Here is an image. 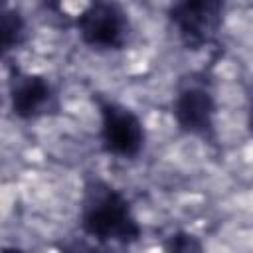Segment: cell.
Wrapping results in <instances>:
<instances>
[{"instance_id":"1","label":"cell","mask_w":253,"mask_h":253,"mask_svg":"<svg viewBox=\"0 0 253 253\" xmlns=\"http://www.w3.org/2000/svg\"><path fill=\"white\" fill-rule=\"evenodd\" d=\"M79 225L103 245H130L142 235L128 198L103 178H87L79 200Z\"/></svg>"},{"instance_id":"2","label":"cell","mask_w":253,"mask_h":253,"mask_svg":"<svg viewBox=\"0 0 253 253\" xmlns=\"http://www.w3.org/2000/svg\"><path fill=\"white\" fill-rule=\"evenodd\" d=\"M172 117L182 132L208 144L217 142V101L206 75H192L178 85Z\"/></svg>"},{"instance_id":"3","label":"cell","mask_w":253,"mask_h":253,"mask_svg":"<svg viewBox=\"0 0 253 253\" xmlns=\"http://www.w3.org/2000/svg\"><path fill=\"white\" fill-rule=\"evenodd\" d=\"M99 113V140L103 150L117 160H134L146 142V130L140 117L119 101L93 97Z\"/></svg>"},{"instance_id":"4","label":"cell","mask_w":253,"mask_h":253,"mask_svg":"<svg viewBox=\"0 0 253 253\" xmlns=\"http://www.w3.org/2000/svg\"><path fill=\"white\" fill-rule=\"evenodd\" d=\"M73 24L79 40L95 51H121L132 38L128 12L117 2H91Z\"/></svg>"},{"instance_id":"5","label":"cell","mask_w":253,"mask_h":253,"mask_svg":"<svg viewBox=\"0 0 253 253\" xmlns=\"http://www.w3.org/2000/svg\"><path fill=\"white\" fill-rule=\"evenodd\" d=\"M166 16L180 43L198 51L215 43L223 26L225 4L219 0H182L170 4Z\"/></svg>"},{"instance_id":"6","label":"cell","mask_w":253,"mask_h":253,"mask_svg":"<svg viewBox=\"0 0 253 253\" xmlns=\"http://www.w3.org/2000/svg\"><path fill=\"white\" fill-rule=\"evenodd\" d=\"M8 99L12 115L20 121H40L61 109L57 89L45 75L14 65L8 69Z\"/></svg>"},{"instance_id":"7","label":"cell","mask_w":253,"mask_h":253,"mask_svg":"<svg viewBox=\"0 0 253 253\" xmlns=\"http://www.w3.org/2000/svg\"><path fill=\"white\" fill-rule=\"evenodd\" d=\"M28 38V24L24 14L10 4L0 2V59L18 49Z\"/></svg>"},{"instance_id":"8","label":"cell","mask_w":253,"mask_h":253,"mask_svg":"<svg viewBox=\"0 0 253 253\" xmlns=\"http://www.w3.org/2000/svg\"><path fill=\"white\" fill-rule=\"evenodd\" d=\"M162 253H208L202 239L186 229H174L162 239Z\"/></svg>"},{"instance_id":"9","label":"cell","mask_w":253,"mask_h":253,"mask_svg":"<svg viewBox=\"0 0 253 253\" xmlns=\"http://www.w3.org/2000/svg\"><path fill=\"white\" fill-rule=\"evenodd\" d=\"M59 253H113L109 249V245H103V243H89V241H83V239H73V241H67Z\"/></svg>"},{"instance_id":"10","label":"cell","mask_w":253,"mask_h":253,"mask_svg":"<svg viewBox=\"0 0 253 253\" xmlns=\"http://www.w3.org/2000/svg\"><path fill=\"white\" fill-rule=\"evenodd\" d=\"M0 253H28V251H24L22 247H14V245H8V247H2V249H0Z\"/></svg>"}]
</instances>
